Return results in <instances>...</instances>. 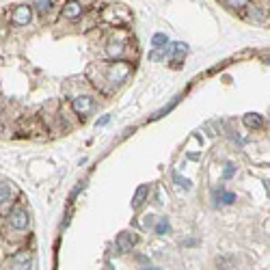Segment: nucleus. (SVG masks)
<instances>
[{
	"instance_id": "obj_1",
	"label": "nucleus",
	"mask_w": 270,
	"mask_h": 270,
	"mask_svg": "<svg viewBox=\"0 0 270 270\" xmlns=\"http://www.w3.org/2000/svg\"><path fill=\"white\" fill-rule=\"evenodd\" d=\"M130 71H132V67H130V63L126 61H117V63H110L108 69H106V78L110 80V84H121L126 78L130 76Z\"/></svg>"
},
{
	"instance_id": "obj_2",
	"label": "nucleus",
	"mask_w": 270,
	"mask_h": 270,
	"mask_svg": "<svg viewBox=\"0 0 270 270\" xmlns=\"http://www.w3.org/2000/svg\"><path fill=\"white\" fill-rule=\"evenodd\" d=\"M28 212H26L24 208H13L11 210V214H9V225L13 227V229H17V232H24L26 227H28Z\"/></svg>"
},
{
	"instance_id": "obj_3",
	"label": "nucleus",
	"mask_w": 270,
	"mask_h": 270,
	"mask_svg": "<svg viewBox=\"0 0 270 270\" xmlns=\"http://www.w3.org/2000/svg\"><path fill=\"white\" fill-rule=\"evenodd\" d=\"M30 266H32V255L28 251H19L6 262V268L11 270H30Z\"/></svg>"
},
{
	"instance_id": "obj_4",
	"label": "nucleus",
	"mask_w": 270,
	"mask_h": 270,
	"mask_svg": "<svg viewBox=\"0 0 270 270\" xmlns=\"http://www.w3.org/2000/svg\"><path fill=\"white\" fill-rule=\"evenodd\" d=\"M30 19H32V9L28 4H19L11 13V24H15V26H26V24H30Z\"/></svg>"
},
{
	"instance_id": "obj_5",
	"label": "nucleus",
	"mask_w": 270,
	"mask_h": 270,
	"mask_svg": "<svg viewBox=\"0 0 270 270\" xmlns=\"http://www.w3.org/2000/svg\"><path fill=\"white\" fill-rule=\"evenodd\" d=\"M71 108H74L78 115H89L91 110L95 108V102L91 95H78V97H74V102H71Z\"/></svg>"
},
{
	"instance_id": "obj_6",
	"label": "nucleus",
	"mask_w": 270,
	"mask_h": 270,
	"mask_svg": "<svg viewBox=\"0 0 270 270\" xmlns=\"http://www.w3.org/2000/svg\"><path fill=\"white\" fill-rule=\"evenodd\" d=\"M136 236L134 234H130V232H121L119 236H117V242H115V249H117V253H126L130 251L134 245H136Z\"/></svg>"
},
{
	"instance_id": "obj_7",
	"label": "nucleus",
	"mask_w": 270,
	"mask_h": 270,
	"mask_svg": "<svg viewBox=\"0 0 270 270\" xmlns=\"http://www.w3.org/2000/svg\"><path fill=\"white\" fill-rule=\"evenodd\" d=\"M80 13H82V4L78 2V0H67L63 6V15L67 17V19H76V17H80Z\"/></svg>"
},
{
	"instance_id": "obj_8",
	"label": "nucleus",
	"mask_w": 270,
	"mask_h": 270,
	"mask_svg": "<svg viewBox=\"0 0 270 270\" xmlns=\"http://www.w3.org/2000/svg\"><path fill=\"white\" fill-rule=\"evenodd\" d=\"M149 195V186L147 184H143V186H138L136 188V193H134V197H132V210H138L145 203V197Z\"/></svg>"
},
{
	"instance_id": "obj_9",
	"label": "nucleus",
	"mask_w": 270,
	"mask_h": 270,
	"mask_svg": "<svg viewBox=\"0 0 270 270\" xmlns=\"http://www.w3.org/2000/svg\"><path fill=\"white\" fill-rule=\"evenodd\" d=\"M245 126L247 128H253V130H260L262 126H264V119H262V115H258V113H249V115H245Z\"/></svg>"
},
{
	"instance_id": "obj_10",
	"label": "nucleus",
	"mask_w": 270,
	"mask_h": 270,
	"mask_svg": "<svg viewBox=\"0 0 270 270\" xmlns=\"http://www.w3.org/2000/svg\"><path fill=\"white\" fill-rule=\"evenodd\" d=\"M151 45H154V50H167L169 48V37L164 35V32H156V35L151 37Z\"/></svg>"
},
{
	"instance_id": "obj_11",
	"label": "nucleus",
	"mask_w": 270,
	"mask_h": 270,
	"mask_svg": "<svg viewBox=\"0 0 270 270\" xmlns=\"http://www.w3.org/2000/svg\"><path fill=\"white\" fill-rule=\"evenodd\" d=\"M13 195H15V188H13L11 184H6V182H0V203L11 201Z\"/></svg>"
},
{
	"instance_id": "obj_12",
	"label": "nucleus",
	"mask_w": 270,
	"mask_h": 270,
	"mask_svg": "<svg viewBox=\"0 0 270 270\" xmlns=\"http://www.w3.org/2000/svg\"><path fill=\"white\" fill-rule=\"evenodd\" d=\"M171 52H173V63L177 65V63H180V58L188 52V45H186V43H182V41H177V43H173Z\"/></svg>"
},
{
	"instance_id": "obj_13",
	"label": "nucleus",
	"mask_w": 270,
	"mask_h": 270,
	"mask_svg": "<svg viewBox=\"0 0 270 270\" xmlns=\"http://www.w3.org/2000/svg\"><path fill=\"white\" fill-rule=\"evenodd\" d=\"M214 195H216V199H219L221 203H225V206H232V203L236 201V195L229 193V190H223V188H219Z\"/></svg>"
},
{
	"instance_id": "obj_14",
	"label": "nucleus",
	"mask_w": 270,
	"mask_h": 270,
	"mask_svg": "<svg viewBox=\"0 0 270 270\" xmlns=\"http://www.w3.org/2000/svg\"><path fill=\"white\" fill-rule=\"evenodd\" d=\"M106 52H108L110 56H119L121 52H123V43H121V41H110L108 48H106Z\"/></svg>"
},
{
	"instance_id": "obj_15",
	"label": "nucleus",
	"mask_w": 270,
	"mask_h": 270,
	"mask_svg": "<svg viewBox=\"0 0 270 270\" xmlns=\"http://www.w3.org/2000/svg\"><path fill=\"white\" fill-rule=\"evenodd\" d=\"M169 232H171L169 221H167V219H160V221H158V225H156V234H158V236H164V234H169Z\"/></svg>"
},
{
	"instance_id": "obj_16",
	"label": "nucleus",
	"mask_w": 270,
	"mask_h": 270,
	"mask_svg": "<svg viewBox=\"0 0 270 270\" xmlns=\"http://www.w3.org/2000/svg\"><path fill=\"white\" fill-rule=\"evenodd\" d=\"M35 9L41 13H48L52 9V0H35Z\"/></svg>"
},
{
	"instance_id": "obj_17",
	"label": "nucleus",
	"mask_w": 270,
	"mask_h": 270,
	"mask_svg": "<svg viewBox=\"0 0 270 270\" xmlns=\"http://www.w3.org/2000/svg\"><path fill=\"white\" fill-rule=\"evenodd\" d=\"M249 2V0H223V4L229 6V9H242Z\"/></svg>"
},
{
	"instance_id": "obj_18",
	"label": "nucleus",
	"mask_w": 270,
	"mask_h": 270,
	"mask_svg": "<svg viewBox=\"0 0 270 270\" xmlns=\"http://www.w3.org/2000/svg\"><path fill=\"white\" fill-rule=\"evenodd\" d=\"M236 175V167L232 162L225 164V169H223V180H229V177H234Z\"/></svg>"
},
{
	"instance_id": "obj_19",
	"label": "nucleus",
	"mask_w": 270,
	"mask_h": 270,
	"mask_svg": "<svg viewBox=\"0 0 270 270\" xmlns=\"http://www.w3.org/2000/svg\"><path fill=\"white\" fill-rule=\"evenodd\" d=\"M175 182H177V186L184 188V190H188L190 188V182L186 180V177H180V175H175Z\"/></svg>"
},
{
	"instance_id": "obj_20",
	"label": "nucleus",
	"mask_w": 270,
	"mask_h": 270,
	"mask_svg": "<svg viewBox=\"0 0 270 270\" xmlns=\"http://www.w3.org/2000/svg\"><path fill=\"white\" fill-rule=\"evenodd\" d=\"M175 104H177V100H175V102H171V104H169V106H167V108H162V110H158V113H156L154 117H156V119H158V117H162V115H167V113H169V110H171V108H173V106H175Z\"/></svg>"
},
{
	"instance_id": "obj_21",
	"label": "nucleus",
	"mask_w": 270,
	"mask_h": 270,
	"mask_svg": "<svg viewBox=\"0 0 270 270\" xmlns=\"http://www.w3.org/2000/svg\"><path fill=\"white\" fill-rule=\"evenodd\" d=\"M108 121H110V115H104L102 119H97V126H106Z\"/></svg>"
},
{
	"instance_id": "obj_22",
	"label": "nucleus",
	"mask_w": 270,
	"mask_h": 270,
	"mask_svg": "<svg viewBox=\"0 0 270 270\" xmlns=\"http://www.w3.org/2000/svg\"><path fill=\"white\" fill-rule=\"evenodd\" d=\"M145 219H147V221H145V227H154V219H156V216H145Z\"/></svg>"
},
{
	"instance_id": "obj_23",
	"label": "nucleus",
	"mask_w": 270,
	"mask_h": 270,
	"mask_svg": "<svg viewBox=\"0 0 270 270\" xmlns=\"http://www.w3.org/2000/svg\"><path fill=\"white\" fill-rule=\"evenodd\" d=\"M141 270H160V268H149V266H147V268H141Z\"/></svg>"
}]
</instances>
